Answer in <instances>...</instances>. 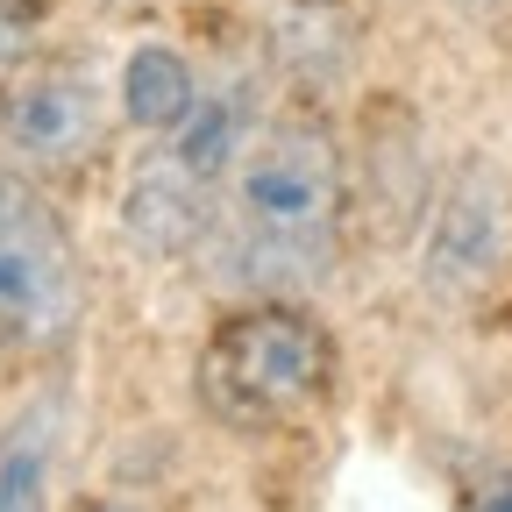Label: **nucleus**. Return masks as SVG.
Listing matches in <instances>:
<instances>
[{
    "label": "nucleus",
    "instance_id": "f257e3e1",
    "mask_svg": "<svg viewBox=\"0 0 512 512\" xmlns=\"http://www.w3.org/2000/svg\"><path fill=\"white\" fill-rule=\"evenodd\" d=\"M349 228V157L335 121L313 100L264 107L256 136L242 143L221 214H214V256L249 299H299L335 271Z\"/></svg>",
    "mask_w": 512,
    "mask_h": 512
},
{
    "label": "nucleus",
    "instance_id": "f03ea898",
    "mask_svg": "<svg viewBox=\"0 0 512 512\" xmlns=\"http://www.w3.org/2000/svg\"><path fill=\"white\" fill-rule=\"evenodd\" d=\"M335 370L342 349L306 299H242L207 328L192 392L228 434H285L335 392Z\"/></svg>",
    "mask_w": 512,
    "mask_h": 512
},
{
    "label": "nucleus",
    "instance_id": "7ed1b4c3",
    "mask_svg": "<svg viewBox=\"0 0 512 512\" xmlns=\"http://www.w3.org/2000/svg\"><path fill=\"white\" fill-rule=\"evenodd\" d=\"M86 320L79 242L29 164L0 150V356L50 363Z\"/></svg>",
    "mask_w": 512,
    "mask_h": 512
},
{
    "label": "nucleus",
    "instance_id": "20e7f679",
    "mask_svg": "<svg viewBox=\"0 0 512 512\" xmlns=\"http://www.w3.org/2000/svg\"><path fill=\"white\" fill-rule=\"evenodd\" d=\"M107 128H114V79L86 50H43L0 86V150L36 178L93 164Z\"/></svg>",
    "mask_w": 512,
    "mask_h": 512
},
{
    "label": "nucleus",
    "instance_id": "39448f33",
    "mask_svg": "<svg viewBox=\"0 0 512 512\" xmlns=\"http://www.w3.org/2000/svg\"><path fill=\"white\" fill-rule=\"evenodd\" d=\"M512 264V178L491 157L456 164L420 221V285L448 306L491 292Z\"/></svg>",
    "mask_w": 512,
    "mask_h": 512
},
{
    "label": "nucleus",
    "instance_id": "423d86ee",
    "mask_svg": "<svg viewBox=\"0 0 512 512\" xmlns=\"http://www.w3.org/2000/svg\"><path fill=\"white\" fill-rule=\"evenodd\" d=\"M214 214H221V192L200 185L157 136L128 157V178H121V228L143 256H192L207 249L214 235Z\"/></svg>",
    "mask_w": 512,
    "mask_h": 512
},
{
    "label": "nucleus",
    "instance_id": "0eeeda50",
    "mask_svg": "<svg viewBox=\"0 0 512 512\" xmlns=\"http://www.w3.org/2000/svg\"><path fill=\"white\" fill-rule=\"evenodd\" d=\"M64 470V399L36 392L0 420V512H57Z\"/></svg>",
    "mask_w": 512,
    "mask_h": 512
},
{
    "label": "nucleus",
    "instance_id": "6e6552de",
    "mask_svg": "<svg viewBox=\"0 0 512 512\" xmlns=\"http://www.w3.org/2000/svg\"><path fill=\"white\" fill-rule=\"evenodd\" d=\"M207 79H200V64H192L178 43H136L121 57V72H114V114L136 128V136H171V128L200 107Z\"/></svg>",
    "mask_w": 512,
    "mask_h": 512
},
{
    "label": "nucleus",
    "instance_id": "1a4fd4ad",
    "mask_svg": "<svg viewBox=\"0 0 512 512\" xmlns=\"http://www.w3.org/2000/svg\"><path fill=\"white\" fill-rule=\"evenodd\" d=\"M43 29H50V0H0V86L43 57Z\"/></svg>",
    "mask_w": 512,
    "mask_h": 512
},
{
    "label": "nucleus",
    "instance_id": "9d476101",
    "mask_svg": "<svg viewBox=\"0 0 512 512\" xmlns=\"http://www.w3.org/2000/svg\"><path fill=\"white\" fill-rule=\"evenodd\" d=\"M456 512H512V456H470L456 470Z\"/></svg>",
    "mask_w": 512,
    "mask_h": 512
},
{
    "label": "nucleus",
    "instance_id": "9b49d317",
    "mask_svg": "<svg viewBox=\"0 0 512 512\" xmlns=\"http://www.w3.org/2000/svg\"><path fill=\"white\" fill-rule=\"evenodd\" d=\"M79 512H143V505H121V498H86Z\"/></svg>",
    "mask_w": 512,
    "mask_h": 512
}]
</instances>
